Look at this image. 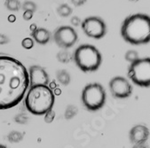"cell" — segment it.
<instances>
[{
    "instance_id": "obj_1",
    "label": "cell",
    "mask_w": 150,
    "mask_h": 148,
    "mask_svg": "<svg viewBox=\"0 0 150 148\" xmlns=\"http://www.w3.org/2000/svg\"><path fill=\"white\" fill-rule=\"evenodd\" d=\"M29 88L28 71L16 58L0 55V110L16 106Z\"/></svg>"
},
{
    "instance_id": "obj_2",
    "label": "cell",
    "mask_w": 150,
    "mask_h": 148,
    "mask_svg": "<svg viewBox=\"0 0 150 148\" xmlns=\"http://www.w3.org/2000/svg\"><path fill=\"white\" fill-rule=\"evenodd\" d=\"M121 36L131 44L139 45L150 42V17L144 13L128 16L121 26Z\"/></svg>"
},
{
    "instance_id": "obj_3",
    "label": "cell",
    "mask_w": 150,
    "mask_h": 148,
    "mask_svg": "<svg viewBox=\"0 0 150 148\" xmlns=\"http://www.w3.org/2000/svg\"><path fill=\"white\" fill-rule=\"evenodd\" d=\"M55 96L48 85L30 87L25 97V106L29 113L35 115H45L52 109Z\"/></svg>"
},
{
    "instance_id": "obj_4",
    "label": "cell",
    "mask_w": 150,
    "mask_h": 148,
    "mask_svg": "<svg viewBox=\"0 0 150 148\" xmlns=\"http://www.w3.org/2000/svg\"><path fill=\"white\" fill-rule=\"evenodd\" d=\"M73 60L83 72H94L100 67L102 57L95 46L82 44L74 51Z\"/></svg>"
},
{
    "instance_id": "obj_5",
    "label": "cell",
    "mask_w": 150,
    "mask_h": 148,
    "mask_svg": "<svg viewBox=\"0 0 150 148\" xmlns=\"http://www.w3.org/2000/svg\"><path fill=\"white\" fill-rule=\"evenodd\" d=\"M106 92L100 83L93 82L85 85L82 92V103L89 111H97L106 103Z\"/></svg>"
},
{
    "instance_id": "obj_6",
    "label": "cell",
    "mask_w": 150,
    "mask_h": 148,
    "mask_svg": "<svg viewBox=\"0 0 150 148\" xmlns=\"http://www.w3.org/2000/svg\"><path fill=\"white\" fill-rule=\"evenodd\" d=\"M128 76L138 86H150V58H139L128 69Z\"/></svg>"
},
{
    "instance_id": "obj_7",
    "label": "cell",
    "mask_w": 150,
    "mask_h": 148,
    "mask_svg": "<svg viewBox=\"0 0 150 148\" xmlns=\"http://www.w3.org/2000/svg\"><path fill=\"white\" fill-rule=\"evenodd\" d=\"M82 28L84 34L94 39H100L105 37L107 26L105 21L96 16H91L82 21Z\"/></svg>"
},
{
    "instance_id": "obj_8",
    "label": "cell",
    "mask_w": 150,
    "mask_h": 148,
    "mask_svg": "<svg viewBox=\"0 0 150 148\" xmlns=\"http://www.w3.org/2000/svg\"><path fill=\"white\" fill-rule=\"evenodd\" d=\"M78 36L76 29L70 26H62L56 28L53 34V40L56 44L64 49L72 47L77 41Z\"/></svg>"
},
{
    "instance_id": "obj_9",
    "label": "cell",
    "mask_w": 150,
    "mask_h": 148,
    "mask_svg": "<svg viewBox=\"0 0 150 148\" xmlns=\"http://www.w3.org/2000/svg\"><path fill=\"white\" fill-rule=\"evenodd\" d=\"M109 90L111 94L116 99L129 98L133 91L132 84L123 76H115L109 82Z\"/></svg>"
},
{
    "instance_id": "obj_10",
    "label": "cell",
    "mask_w": 150,
    "mask_h": 148,
    "mask_svg": "<svg viewBox=\"0 0 150 148\" xmlns=\"http://www.w3.org/2000/svg\"><path fill=\"white\" fill-rule=\"evenodd\" d=\"M29 86H38V85H48L49 75L47 72L40 66H31L28 69Z\"/></svg>"
},
{
    "instance_id": "obj_11",
    "label": "cell",
    "mask_w": 150,
    "mask_h": 148,
    "mask_svg": "<svg viewBox=\"0 0 150 148\" xmlns=\"http://www.w3.org/2000/svg\"><path fill=\"white\" fill-rule=\"evenodd\" d=\"M150 135V131L148 128L142 124L135 125L132 128L129 133V137L132 143L134 144H146Z\"/></svg>"
},
{
    "instance_id": "obj_12",
    "label": "cell",
    "mask_w": 150,
    "mask_h": 148,
    "mask_svg": "<svg viewBox=\"0 0 150 148\" xmlns=\"http://www.w3.org/2000/svg\"><path fill=\"white\" fill-rule=\"evenodd\" d=\"M31 36L34 41L39 44H46L51 39V34L44 27H37L32 31Z\"/></svg>"
},
{
    "instance_id": "obj_13",
    "label": "cell",
    "mask_w": 150,
    "mask_h": 148,
    "mask_svg": "<svg viewBox=\"0 0 150 148\" xmlns=\"http://www.w3.org/2000/svg\"><path fill=\"white\" fill-rule=\"evenodd\" d=\"M57 80L62 85H69L70 82V75L65 70H59L57 72Z\"/></svg>"
},
{
    "instance_id": "obj_14",
    "label": "cell",
    "mask_w": 150,
    "mask_h": 148,
    "mask_svg": "<svg viewBox=\"0 0 150 148\" xmlns=\"http://www.w3.org/2000/svg\"><path fill=\"white\" fill-rule=\"evenodd\" d=\"M5 6L7 10L12 12H17L21 8V5L19 0H5Z\"/></svg>"
},
{
    "instance_id": "obj_15",
    "label": "cell",
    "mask_w": 150,
    "mask_h": 148,
    "mask_svg": "<svg viewBox=\"0 0 150 148\" xmlns=\"http://www.w3.org/2000/svg\"><path fill=\"white\" fill-rule=\"evenodd\" d=\"M24 134L21 131H16L13 130L12 132H10L7 136V139L9 142L11 143H19L23 139Z\"/></svg>"
},
{
    "instance_id": "obj_16",
    "label": "cell",
    "mask_w": 150,
    "mask_h": 148,
    "mask_svg": "<svg viewBox=\"0 0 150 148\" xmlns=\"http://www.w3.org/2000/svg\"><path fill=\"white\" fill-rule=\"evenodd\" d=\"M57 12H58L59 16H62V17H69L72 13V8L69 5H67V4H62V5H61L58 7Z\"/></svg>"
},
{
    "instance_id": "obj_17",
    "label": "cell",
    "mask_w": 150,
    "mask_h": 148,
    "mask_svg": "<svg viewBox=\"0 0 150 148\" xmlns=\"http://www.w3.org/2000/svg\"><path fill=\"white\" fill-rule=\"evenodd\" d=\"M57 60L62 63H69L70 61V54L67 51H61L57 54Z\"/></svg>"
},
{
    "instance_id": "obj_18",
    "label": "cell",
    "mask_w": 150,
    "mask_h": 148,
    "mask_svg": "<svg viewBox=\"0 0 150 148\" xmlns=\"http://www.w3.org/2000/svg\"><path fill=\"white\" fill-rule=\"evenodd\" d=\"M125 60L130 62V63H133L135 62L136 61H138L139 57V53L136 51H133V50H130L128 51L125 55Z\"/></svg>"
},
{
    "instance_id": "obj_19",
    "label": "cell",
    "mask_w": 150,
    "mask_h": 148,
    "mask_svg": "<svg viewBox=\"0 0 150 148\" xmlns=\"http://www.w3.org/2000/svg\"><path fill=\"white\" fill-rule=\"evenodd\" d=\"M76 113H77V108L76 106L70 105L66 108L64 115H65V118L67 120H70L76 115Z\"/></svg>"
},
{
    "instance_id": "obj_20",
    "label": "cell",
    "mask_w": 150,
    "mask_h": 148,
    "mask_svg": "<svg viewBox=\"0 0 150 148\" xmlns=\"http://www.w3.org/2000/svg\"><path fill=\"white\" fill-rule=\"evenodd\" d=\"M34 44H35V41L31 37H25L21 41V45L26 50H30V49H32L34 47Z\"/></svg>"
},
{
    "instance_id": "obj_21",
    "label": "cell",
    "mask_w": 150,
    "mask_h": 148,
    "mask_svg": "<svg viewBox=\"0 0 150 148\" xmlns=\"http://www.w3.org/2000/svg\"><path fill=\"white\" fill-rule=\"evenodd\" d=\"M21 9L23 11H31V12H34L37 10V5L32 2V1H25L23 2L22 6H21Z\"/></svg>"
},
{
    "instance_id": "obj_22",
    "label": "cell",
    "mask_w": 150,
    "mask_h": 148,
    "mask_svg": "<svg viewBox=\"0 0 150 148\" xmlns=\"http://www.w3.org/2000/svg\"><path fill=\"white\" fill-rule=\"evenodd\" d=\"M44 116H45V122L46 123H52L55 118V112L52 109H51Z\"/></svg>"
},
{
    "instance_id": "obj_23",
    "label": "cell",
    "mask_w": 150,
    "mask_h": 148,
    "mask_svg": "<svg viewBox=\"0 0 150 148\" xmlns=\"http://www.w3.org/2000/svg\"><path fill=\"white\" fill-rule=\"evenodd\" d=\"M28 118L27 115H25L24 113H20L18 115L15 116L14 118V121L17 123H20V124H25L28 123Z\"/></svg>"
},
{
    "instance_id": "obj_24",
    "label": "cell",
    "mask_w": 150,
    "mask_h": 148,
    "mask_svg": "<svg viewBox=\"0 0 150 148\" xmlns=\"http://www.w3.org/2000/svg\"><path fill=\"white\" fill-rule=\"evenodd\" d=\"M33 15H34V12H31V11H24L23 14H22V17L25 20H30L32 18H33Z\"/></svg>"
},
{
    "instance_id": "obj_25",
    "label": "cell",
    "mask_w": 150,
    "mask_h": 148,
    "mask_svg": "<svg viewBox=\"0 0 150 148\" xmlns=\"http://www.w3.org/2000/svg\"><path fill=\"white\" fill-rule=\"evenodd\" d=\"M70 22H71V24H72L74 27H77V26H79L80 24H82V20H80V18H79L78 16H74V17H72L71 20H70Z\"/></svg>"
},
{
    "instance_id": "obj_26",
    "label": "cell",
    "mask_w": 150,
    "mask_h": 148,
    "mask_svg": "<svg viewBox=\"0 0 150 148\" xmlns=\"http://www.w3.org/2000/svg\"><path fill=\"white\" fill-rule=\"evenodd\" d=\"M10 41L9 37L6 35L4 34H0V45H3V44H8Z\"/></svg>"
},
{
    "instance_id": "obj_27",
    "label": "cell",
    "mask_w": 150,
    "mask_h": 148,
    "mask_svg": "<svg viewBox=\"0 0 150 148\" xmlns=\"http://www.w3.org/2000/svg\"><path fill=\"white\" fill-rule=\"evenodd\" d=\"M71 2L75 6H81L85 4L86 0H71Z\"/></svg>"
},
{
    "instance_id": "obj_28",
    "label": "cell",
    "mask_w": 150,
    "mask_h": 148,
    "mask_svg": "<svg viewBox=\"0 0 150 148\" xmlns=\"http://www.w3.org/2000/svg\"><path fill=\"white\" fill-rule=\"evenodd\" d=\"M132 148H149V147L146 144H134Z\"/></svg>"
},
{
    "instance_id": "obj_29",
    "label": "cell",
    "mask_w": 150,
    "mask_h": 148,
    "mask_svg": "<svg viewBox=\"0 0 150 148\" xmlns=\"http://www.w3.org/2000/svg\"><path fill=\"white\" fill-rule=\"evenodd\" d=\"M0 148H8L6 145H5V144H0Z\"/></svg>"
},
{
    "instance_id": "obj_30",
    "label": "cell",
    "mask_w": 150,
    "mask_h": 148,
    "mask_svg": "<svg viewBox=\"0 0 150 148\" xmlns=\"http://www.w3.org/2000/svg\"><path fill=\"white\" fill-rule=\"evenodd\" d=\"M130 1H138V0H130Z\"/></svg>"
}]
</instances>
